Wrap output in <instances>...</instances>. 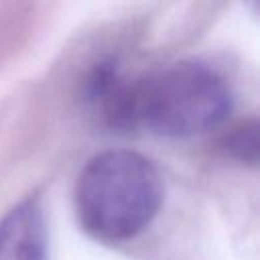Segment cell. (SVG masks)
<instances>
[{
    "label": "cell",
    "mask_w": 260,
    "mask_h": 260,
    "mask_svg": "<svg viewBox=\"0 0 260 260\" xmlns=\"http://www.w3.org/2000/svg\"><path fill=\"white\" fill-rule=\"evenodd\" d=\"M165 197L156 165L140 152L114 148L91 156L75 181L73 205L79 228L102 244L140 236Z\"/></svg>",
    "instance_id": "obj_1"
},
{
    "label": "cell",
    "mask_w": 260,
    "mask_h": 260,
    "mask_svg": "<svg viewBox=\"0 0 260 260\" xmlns=\"http://www.w3.org/2000/svg\"><path fill=\"white\" fill-rule=\"evenodd\" d=\"M234 106L225 77L201 61H175L142 77L132 87V132L189 138L221 126Z\"/></svg>",
    "instance_id": "obj_2"
},
{
    "label": "cell",
    "mask_w": 260,
    "mask_h": 260,
    "mask_svg": "<svg viewBox=\"0 0 260 260\" xmlns=\"http://www.w3.org/2000/svg\"><path fill=\"white\" fill-rule=\"evenodd\" d=\"M225 148L240 160L256 162V152H258V136H256V126L254 124H244L236 128V132L230 134L225 140Z\"/></svg>",
    "instance_id": "obj_5"
},
{
    "label": "cell",
    "mask_w": 260,
    "mask_h": 260,
    "mask_svg": "<svg viewBox=\"0 0 260 260\" xmlns=\"http://www.w3.org/2000/svg\"><path fill=\"white\" fill-rule=\"evenodd\" d=\"M47 221L37 199L16 203L0 219V260H45Z\"/></svg>",
    "instance_id": "obj_4"
},
{
    "label": "cell",
    "mask_w": 260,
    "mask_h": 260,
    "mask_svg": "<svg viewBox=\"0 0 260 260\" xmlns=\"http://www.w3.org/2000/svg\"><path fill=\"white\" fill-rule=\"evenodd\" d=\"M134 77L124 75L116 61H100L81 83V98L102 126L114 132H132Z\"/></svg>",
    "instance_id": "obj_3"
}]
</instances>
